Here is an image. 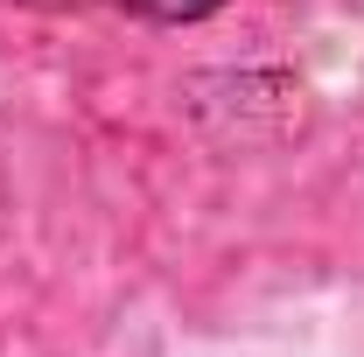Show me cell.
I'll use <instances>...</instances> for the list:
<instances>
[{"mask_svg":"<svg viewBox=\"0 0 364 357\" xmlns=\"http://www.w3.org/2000/svg\"><path fill=\"white\" fill-rule=\"evenodd\" d=\"M127 14H140V21H203V14H218L225 0H119Z\"/></svg>","mask_w":364,"mask_h":357,"instance_id":"cell-1","label":"cell"}]
</instances>
